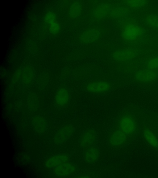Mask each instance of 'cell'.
Returning <instances> with one entry per match:
<instances>
[{
    "label": "cell",
    "instance_id": "cell-1",
    "mask_svg": "<svg viewBox=\"0 0 158 178\" xmlns=\"http://www.w3.org/2000/svg\"><path fill=\"white\" fill-rule=\"evenodd\" d=\"M145 32V30L134 19H127L123 22L121 35L126 42L134 44L142 39Z\"/></svg>",
    "mask_w": 158,
    "mask_h": 178
},
{
    "label": "cell",
    "instance_id": "cell-2",
    "mask_svg": "<svg viewBox=\"0 0 158 178\" xmlns=\"http://www.w3.org/2000/svg\"><path fill=\"white\" fill-rule=\"evenodd\" d=\"M113 85L111 82L104 79H95L87 82L83 87L85 91L94 94H103L110 91Z\"/></svg>",
    "mask_w": 158,
    "mask_h": 178
},
{
    "label": "cell",
    "instance_id": "cell-3",
    "mask_svg": "<svg viewBox=\"0 0 158 178\" xmlns=\"http://www.w3.org/2000/svg\"><path fill=\"white\" fill-rule=\"evenodd\" d=\"M118 128L126 135H130L135 131L136 123L133 116L128 112L122 114L117 121Z\"/></svg>",
    "mask_w": 158,
    "mask_h": 178
},
{
    "label": "cell",
    "instance_id": "cell-4",
    "mask_svg": "<svg viewBox=\"0 0 158 178\" xmlns=\"http://www.w3.org/2000/svg\"><path fill=\"white\" fill-rule=\"evenodd\" d=\"M74 127L71 125H67L62 127L56 132L54 137V141L57 144L63 143L73 135L74 132Z\"/></svg>",
    "mask_w": 158,
    "mask_h": 178
},
{
    "label": "cell",
    "instance_id": "cell-5",
    "mask_svg": "<svg viewBox=\"0 0 158 178\" xmlns=\"http://www.w3.org/2000/svg\"><path fill=\"white\" fill-rule=\"evenodd\" d=\"M158 73L156 71L147 68L138 70L135 77L137 81L143 83L152 82L157 78Z\"/></svg>",
    "mask_w": 158,
    "mask_h": 178
},
{
    "label": "cell",
    "instance_id": "cell-6",
    "mask_svg": "<svg viewBox=\"0 0 158 178\" xmlns=\"http://www.w3.org/2000/svg\"><path fill=\"white\" fill-rule=\"evenodd\" d=\"M96 138L95 131L92 129H88L81 136L79 140L80 145L82 148L86 149L92 146Z\"/></svg>",
    "mask_w": 158,
    "mask_h": 178
},
{
    "label": "cell",
    "instance_id": "cell-7",
    "mask_svg": "<svg viewBox=\"0 0 158 178\" xmlns=\"http://www.w3.org/2000/svg\"><path fill=\"white\" fill-rule=\"evenodd\" d=\"M138 53L136 49H127L117 51L113 53L112 56L116 60L124 61L133 59L137 55Z\"/></svg>",
    "mask_w": 158,
    "mask_h": 178
},
{
    "label": "cell",
    "instance_id": "cell-8",
    "mask_svg": "<svg viewBox=\"0 0 158 178\" xmlns=\"http://www.w3.org/2000/svg\"><path fill=\"white\" fill-rule=\"evenodd\" d=\"M76 170L75 166L68 162L63 163L55 168L54 173L57 176H65L71 175Z\"/></svg>",
    "mask_w": 158,
    "mask_h": 178
},
{
    "label": "cell",
    "instance_id": "cell-9",
    "mask_svg": "<svg viewBox=\"0 0 158 178\" xmlns=\"http://www.w3.org/2000/svg\"><path fill=\"white\" fill-rule=\"evenodd\" d=\"M127 136L118 128L111 134L109 138V143L113 146H121L127 140Z\"/></svg>",
    "mask_w": 158,
    "mask_h": 178
},
{
    "label": "cell",
    "instance_id": "cell-10",
    "mask_svg": "<svg viewBox=\"0 0 158 178\" xmlns=\"http://www.w3.org/2000/svg\"><path fill=\"white\" fill-rule=\"evenodd\" d=\"M69 157L66 155L60 154L52 156L46 161L45 165L49 168H55L64 163L68 162Z\"/></svg>",
    "mask_w": 158,
    "mask_h": 178
},
{
    "label": "cell",
    "instance_id": "cell-11",
    "mask_svg": "<svg viewBox=\"0 0 158 178\" xmlns=\"http://www.w3.org/2000/svg\"><path fill=\"white\" fill-rule=\"evenodd\" d=\"M100 156L99 149L96 147L92 146L86 149L84 155V158L86 163L93 164L98 160Z\"/></svg>",
    "mask_w": 158,
    "mask_h": 178
},
{
    "label": "cell",
    "instance_id": "cell-12",
    "mask_svg": "<svg viewBox=\"0 0 158 178\" xmlns=\"http://www.w3.org/2000/svg\"><path fill=\"white\" fill-rule=\"evenodd\" d=\"M70 93L68 90L65 88H62L57 91L55 97L56 103L60 106H64L69 102Z\"/></svg>",
    "mask_w": 158,
    "mask_h": 178
},
{
    "label": "cell",
    "instance_id": "cell-13",
    "mask_svg": "<svg viewBox=\"0 0 158 178\" xmlns=\"http://www.w3.org/2000/svg\"><path fill=\"white\" fill-rule=\"evenodd\" d=\"M111 9L110 5L108 4H101L94 10L93 12V16L98 19L103 18L109 14Z\"/></svg>",
    "mask_w": 158,
    "mask_h": 178
},
{
    "label": "cell",
    "instance_id": "cell-14",
    "mask_svg": "<svg viewBox=\"0 0 158 178\" xmlns=\"http://www.w3.org/2000/svg\"><path fill=\"white\" fill-rule=\"evenodd\" d=\"M34 77V73L32 68L29 66L25 67L20 71V78L23 84L27 86L32 82Z\"/></svg>",
    "mask_w": 158,
    "mask_h": 178
},
{
    "label": "cell",
    "instance_id": "cell-15",
    "mask_svg": "<svg viewBox=\"0 0 158 178\" xmlns=\"http://www.w3.org/2000/svg\"><path fill=\"white\" fill-rule=\"evenodd\" d=\"M100 33L99 31L96 29L89 30L82 36V41L86 43H90L97 40L99 37Z\"/></svg>",
    "mask_w": 158,
    "mask_h": 178
},
{
    "label": "cell",
    "instance_id": "cell-16",
    "mask_svg": "<svg viewBox=\"0 0 158 178\" xmlns=\"http://www.w3.org/2000/svg\"><path fill=\"white\" fill-rule=\"evenodd\" d=\"M32 123L35 130L40 133H42L46 129V121L41 116L35 117L32 120Z\"/></svg>",
    "mask_w": 158,
    "mask_h": 178
},
{
    "label": "cell",
    "instance_id": "cell-17",
    "mask_svg": "<svg viewBox=\"0 0 158 178\" xmlns=\"http://www.w3.org/2000/svg\"><path fill=\"white\" fill-rule=\"evenodd\" d=\"M143 135L147 142L153 147H158V139L155 135L150 129H145Z\"/></svg>",
    "mask_w": 158,
    "mask_h": 178
},
{
    "label": "cell",
    "instance_id": "cell-18",
    "mask_svg": "<svg viewBox=\"0 0 158 178\" xmlns=\"http://www.w3.org/2000/svg\"><path fill=\"white\" fill-rule=\"evenodd\" d=\"M129 12L128 9L125 7H118L111 9L109 14L113 17L120 18L126 16Z\"/></svg>",
    "mask_w": 158,
    "mask_h": 178
},
{
    "label": "cell",
    "instance_id": "cell-19",
    "mask_svg": "<svg viewBox=\"0 0 158 178\" xmlns=\"http://www.w3.org/2000/svg\"><path fill=\"white\" fill-rule=\"evenodd\" d=\"M124 3L131 8L136 9L145 6L148 2L146 0H127L125 1Z\"/></svg>",
    "mask_w": 158,
    "mask_h": 178
},
{
    "label": "cell",
    "instance_id": "cell-20",
    "mask_svg": "<svg viewBox=\"0 0 158 178\" xmlns=\"http://www.w3.org/2000/svg\"><path fill=\"white\" fill-rule=\"evenodd\" d=\"M81 6L78 2H75L70 6L69 14L73 18L77 17L81 13Z\"/></svg>",
    "mask_w": 158,
    "mask_h": 178
},
{
    "label": "cell",
    "instance_id": "cell-21",
    "mask_svg": "<svg viewBox=\"0 0 158 178\" xmlns=\"http://www.w3.org/2000/svg\"><path fill=\"white\" fill-rule=\"evenodd\" d=\"M147 68L157 71L158 70V56L152 57L146 61Z\"/></svg>",
    "mask_w": 158,
    "mask_h": 178
},
{
    "label": "cell",
    "instance_id": "cell-22",
    "mask_svg": "<svg viewBox=\"0 0 158 178\" xmlns=\"http://www.w3.org/2000/svg\"><path fill=\"white\" fill-rule=\"evenodd\" d=\"M148 24L150 27L158 29V16L154 15H148L146 19Z\"/></svg>",
    "mask_w": 158,
    "mask_h": 178
},
{
    "label": "cell",
    "instance_id": "cell-23",
    "mask_svg": "<svg viewBox=\"0 0 158 178\" xmlns=\"http://www.w3.org/2000/svg\"><path fill=\"white\" fill-rule=\"evenodd\" d=\"M56 19V15L54 13L50 12H48L44 17L45 21L50 24L55 21Z\"/></svg>",
    "mask_w": 158,
    "mask_h": 178
},
{
    "label": "cell",
    "instance_id": "cell-24",
    "mask_svg": "<svg viewBox=\"0 0 158 178\" xmlns=\"http://www.w3.org/2000/svg\"><path fill=\"white\" fill-rule=\"evenodd\" d=\"M60 28L59 23L56 21L50 24V30L52 33H57L59 31Z\"/></svg>",
    "mask_w": 158,
    "mask_h": 178
}]
</instances>
